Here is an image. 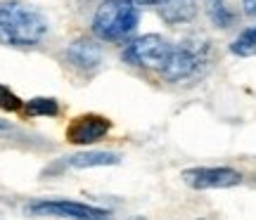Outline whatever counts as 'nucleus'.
<instances>
[{"instance_id": "f3484780", "label": "nucleus", "mask_w": 256, "mask_h": 220, "mask_svg": "<svg viewBox=\"0 0 256 220\" xmlns=\"http://www.w3.org/2000/svg\"><path fill=\"white\" fill-rule=\"evenodd\" d=\"M10 128V123H5V121H0V130H8Z\"/></svg>"}, {"instance_id": "20e7f679", "label": "nucleus", "mask_w": 256, "mask_h": 220, "mask_svg": "<svg viewBox=\"0 0 256 220\" xmlns=\"http://www.w3.org/2000/svg\"><path fill=\"white\" fill-rule=\"evenodd\" d=\"M174 45L159 33H147V36L136 38L133 43H128L124 50V62L136 66H145V69H164L166 59L171 55Z\"/></svg>"}, {"instance_id": "f257e3e1", "label": "nucleus", "mask_w": 256, "mask_h": 220, "mask_svg": "<svg viewBox=\"0 0 256 220\" xmlns=\"http://www.w3.org/2000/svg\"><path fill=\"white\" fill-rule=\"evenodd\" d=\"M48 36V19L24 2L0 5V43L10 47H34Z\"/></svg>"}, {"instance_id": "0eeeda50", "label": "nucleus", "mask_w": 256, "mask_h": 220, "mask_svg": "<svg viewBox=\"0 0 256 220\" xmlns=\"http://www.w3.org/2000/svg\"><path fill=\"white\" fill-rule=\"evenodd\" d=\"M110 119H104L100 114H83V116H76L69 123L66 140L72 145H92V142H100L110 133Z\"/></svg>"}, {"instance_id": "a211bd4d", "label": "nucleus", "mask_w": 256, "mask_h": 220, "mask_svg": "<svg viewBox=\"0 0 256 220\" xmlns=\"http://www.w3.org/2000/svg\"><path fill=\"white\" fill-rule=\"evenodd\" d=\"M130 220H145V218H142V216H136V218H130Z\"/></svg>"}, {"instance_id": "423d86ee", "label": "nucleus", "mask_w": 256, "mask_h": 220, "mask_svg": "<svg viewBox=\"0 0 256 220\" xmlns=\"http://www.w3.org/2000/svg\"><path fill=\"white\" fill-rule=\"evenodd\" d=\"M183 180L192 190H226L242 183V173L235 168L226 166H214V168H188L183 171Z\"/></svg>"}, {"instance_id": "ddd939ff", "label": "nucleus", "mask_w": 256, "mask_h": 220, "mask_svg": "<svg viewBox=\"0 0 256 220\" xmlns=\"http://www.w3.org/2000/svg\"><path fill=\"white\" fill-rule=\"evenodd\" d=\"M24 111L28 116H57L60 114V104L52 97H36V100H28L24 104Z\"/></svg>"}, {"instance_id": "f8f14e48", "label": "nucleus", "mask_w": 256, "mask_h": 220, "mask_svg": "<svg viewBox=\"0 0 256 220\" xmlns=\"http://www.w3.org/2000/svg\"><path fill=\"white\" fill-rule=\"evenodd\" d=\"M206 9H209L211 21L218 28H228L232 24V12L228 7V0H206Z\"/></svg>"}, {"instance_id": "f03ea898", "label": "nucleus", "mask_w": 256, "mask_h": 220, "mask_svg": "<svg viewBox=\"0 0 256 220\" xmlns=\"http://www.w3.org/2000/svg\"><path fill=\"white\" fill-rule=\"evenodd\" d=\"M140 12L133 0H102L95 17H92V33L104 43H124L136 33Z\"/></svg>"}, {"instance_id": "9d476101", "label": "nucleus", "mask_w": 256, "mask_h": 220, "mask_svg": "<svg viewBox=\"0 0 256 220\" xmlns=\"http://www.w3.org/2000/svg\"><path fill=\"white\" fill-rule=\"evenodd\" d=\"M121 161L119 154L114 152H78L66 159L72 168H98V166H116Z\"/></svg>"}, {"instance_id": "7ed1b4c3", "label": "nucleus", "mask_w": 256, "mask_h": 220, "mask_svg": "<svg viewBox=\"0 0 256 220\" xmlns=\"http://www.w3.org/2000/svg\"><path fill=\"white\" fill-rule=\"evenodd\" d=\"M26 216H40V218H64V220H112V213L90 204L66 202V199H40V202L26 204Z\"/></svg>"}, {"instance_id": "39448f33", "label": "nucleus", "mask_w": 256, "mask_h": 220, "mask_svg": "<svg viewBox=\"0 0 256 220\" xmlns=\"http://www.w3.org/2000/svg\"><path fill=\"white\" fill-rule=\"evenodd\" d=\"M204 59H206V43H202V45H194V43L174 45L162 73H164L166 81L171 83L188 81V78H192L202 69Z\"/></svg>"}, {"instance_id": "2eb2a0df", "label": "nucleus", "mask_w": 256, "mask_h": 220, "mask_svg": "<svg viewBox=\"0 0 256 220\" xmlns=\"http://www.w3.org/2000/svg\"><path fill=\"white\" fill-rule=\"evenodd\" d=\"M242 9L247 17H256V0H242Z\"/></svg>"}, {"instance_id": "1a4fd4ad", "label": "nucleus", "mask_w": 256, "mask_h": 220, "mask_svg": "<svg viewBox=\"0 0 256 220\" xmlns=\"http://www.w3.org/2000/svg\"><path fill=\"white\" fill-rule=\"evenodd\" d=\"M159 14L166 24H188L197 17V0H166Z\"/></svg>"}, {"instance_id": "4468645a", "label": "nucleus", "mask_w": 256, "mask_h": 220, "mask_svg": "<svg viewBox=\"0 0 256 220\" xmlns=\"http://www.w3.org/2000/svg\"><path fill=\"white\" fill-rule=\"evenodd\" d=\"M24 104H22V100H19L14 92L10 90L8 85H2L0 83V109H5V111H17L22 109Z\"/></svg>"}, {"instance_id": "6e6552de", "label": "nucleus", "mask_w": 256, "mask_h": 220, "mask_svg": "<svg viewBox=\"0 0 256 220\" xmlns=\"http://www.w3.org/2000/svg\"><path fill=\"white\" fill-rule=\"evenodd\" d=\"M66 62L78 71H92L102 64V47L90 38H78L66 47Z\"/></svg>"}, {"instance_id": "9b49d317", "label": "nucleus", "mask_w": 256, "mask_h": 220, "mask_svg": "<svg viewBox=\"0 0 256 220\" xmlns=\"http://www.w3.org/2000/svg\"><path fill=\"white\" fill-rule=\"evenodd\" d=\"M230 52L238 57H252L256 52V26H249L230 43Z\"/></svg>"}, {"instance_id": "dca6fc26", "label": "nucleus", "mask_w": 256, "mask_h": 220, "mask_svg": "<svg viewBox=\"0 0 256 220\" xmlns=\"http://www.w3.org/2000/svg\"><path fill=\"white\" fill-rule=\"evenodd\" d=\"M133 2H136V5H150V7H152V5H159V7H162L166 0H133Z\"/></svg>"}]
</instances>
